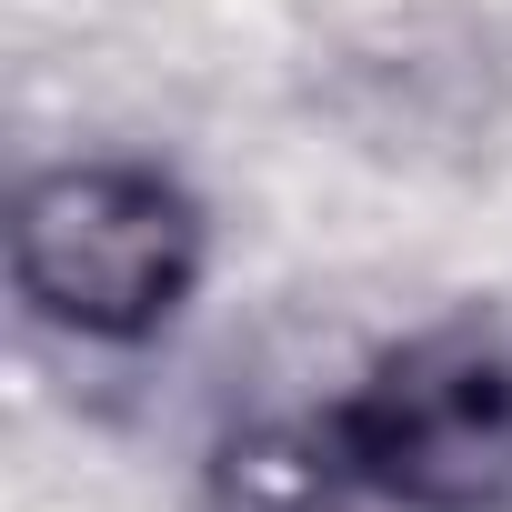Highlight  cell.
Returning a JSON list of instances; mask_svg holds the SVG:
<instances>
[{
    "label": "cell",
    "mask_w": 512,
    "mask_h": 512,
    "mask_svg": "<svg viewBox=\"0 0 512 512\" xmlns=\"http://www.w3.org/2000/svg\"><path fill=\"white\" fill-rule=\"evenodd\" d=\"M292 462V502L502 512L512 502V332L482 312L382 342L312 422L251 442Z\"/></svg>",
    "instance_id": "cell-1"
},
{
    "label": "cell",
    "mask_w": 512,
    "mask_h": 512,
    "mask_svg": "<svg viewBox=\"0 0 512 512\" xmlns=\"http://www.w3.org/2000/svg\"><path fill=\"white\" fill-rule=\"evenodd\" d=\"M211 272V211L171 161L71 151L11 191V302L81 352H151Z\"/></svg>",
    "instance_id": "cell-2"
}]
</instances>
